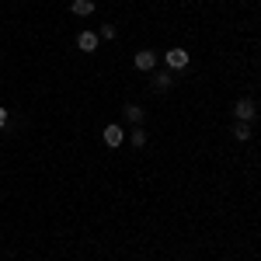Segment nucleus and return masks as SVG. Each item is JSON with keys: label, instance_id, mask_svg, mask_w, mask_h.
I'll return each mask as SVG.
<instances>
[{"label": "nucleus", "instance_id": "nucleus-1", "mask_svg": "<svg viewBox=\"0 0 261 261\" xmlns=\"http://www.w3.org/2000/svg\"><path fill=\"white\" fill-rule=\"evenodd\" d=\"M164 60H167L171 70H185V66H188V49H167Z\"/></svg>", "mask_w": 261, "mask_h": 261}, {"label": "nucleus", "instance_id": "nucleus-2", "mask_svg": "<svg viewBox=\"0 0 261 261\" xmlns=\"http://www.w3.org/2000/svg\"><path fill=\"white\" fill-rule=\"evenodd\" d=\"M157 66V53L153 49H140L136 53V70H153Z\"/></svg>", "mask_w": 261, "mask_h": 261}, {"label": "nucleus", "instance_id": "nucleus-3", "mask_svg": "<svg viewBox=\"0 0 261 261\" xmlns=\"http://www.w3.org/2000/svg\"><path fill=\"white\" fill-rule=\"evenodd\" d=\"M233 115H237V122H251L254 119V105H251L247 98H241L237 105H233Z\"/></svg>", "mask_w": 261, "mask_h": 261}, {"label": "nucleus", "instance_id": "nucleus-4", "mask_svg": "<svg viewBox=\"0 0 261 261\" xmlns=\"http://www.w3.org/2000/svg\"><path fill=\"white\" fill-rule=\"evenodd\" d=\"M77 49L94 53V49H98V35H94V32H81V35H77Z\"/></svg>", "mask_w": 261, "mask_h": 261}, {"label": "nucleus", "instance_id": "nucleus-5", "mask_svg": "<svg viewBox=\"0 0 261 261\" xmlns=\"http://www.w3.org/2000/svg\"><path fill=\"white\" fill-rule=\"evenodd\" d=\"M101 136H105V143H108V146H122V140H125L122 125H108V129H105Z\"/></svg>", "mask_w": 261, "mask_h": 261}, {"label": "nucleus", "instance_id": "nucleus-6", "mask_svg": "<svg viewBox=\"0 0 261 261\" xmlns=\"http://www.w3.org/2000/svg\"><path fill=\"white\" fill-rule=\"evenodd\" d=\"M70 11H73L77 18H91V14H94V0H73Z\"/></svg>", "mask_w": 261, "mask_h": 261}, {"label": "nucleus", "instance_id": "nucleus-7", "mask_svg": "<svg viewBox=\"0 0 261 261\" xmlns=\"http://www.w3.org/2000/svg\"><path fill=\"white\" fill-rule=\"evenodd\" d=\"M251 133H254V129H251V122H237V125H233V136H237V140H251Z\"/></svg>", "mask_w": 261, "mask_h": 261}, {"label": "nucleus", "instance_id": "nucleus-8", "mask_svg": "<svg viewBox=\"0 0 261 261\" xmlns=\"http://www.w3.org/2000/svg\"><path fill=\"white\" fill-rule=\"evenodd\" d=\"M125 119L140 125V122H143V108H140V105H125Z\"/></svg>", "mask_w": 261, "mask_h": 261}, {"label": "nucleus", "instance_id": "nucleus-9", "mask_svg": "<svg viewBox=\"0 0 261 261\" xmlns=\"http://www.w3.org/2000/svg\"><path fill=\"white\" fill-rule=\"evenodd\" d=\"M129 140H133V146H143V143H146V133H143L140 125H136V129L129 133Z\"/></svg>", "mask_w": 261, "mask_h": 261}, {"label": "nucleus", "instance_id": "nucleus-10", "mask_svg": "<svg viewBox=\"0 0 261 261\" xmlns=\"http://www.w3.org/2000/svg\"><path fill=\"white\" fill-rule=\"evenodd\" d=\"M153 87H157V91H167V87H171V77H167V73H157V77H153Z\"/></svg>", "mask_w": 261, "mask_h": 261}, {"label": "nucleus", "instance_id": "nucleus-11", "mask_svg": "<svg viewBox=\"0 0 261 261\" xmlns=\"http://www.w3.org/2000/svg\"><path fill=\"white\" fill-rule=\"evenodd\" d=\"M115 35H119V32H115V24H112V21H108V24H101V39H115Z\"/></svg>", "mask_w": 261, "mask_h": 261}, {"label": "nucleus", "instance_id": "nucleus-12", "mask_svg": "<svg viewBox=\"0 0 261 261\" xmlns=\"http://www.w3.org/2000/svg\"><path fill=\"white\" fill-rule=\"evenodd\" d=\"M7 125V108H0V129Z\"/></svg>", "mask_w": 261, "mask_h": 261}, {"label": "nucleus", "instance_id": "nucleus-13", "mask_svg": "<svg viewBox=\"0 0 261 261\" xmlns=\"http://www.w3.org/2000/svg\"><path fill=\"white\" fill-rule=\"evenodd\" d=\"M258 112H261V101H258Z\"/></svg>", "mask_w": 261, "mask_h": 261}]
</instances>
